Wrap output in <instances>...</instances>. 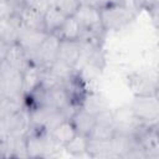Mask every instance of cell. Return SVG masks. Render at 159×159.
Wrapping results in <instances>:
<instances>
[{
	"label": "cell",
	"instance_id": "obj_9",
	"mask_svg": "<svg viewBox=\"0 0 159 159\" xmlns=\"http://www.w3.org/2000/svg\"><path fill=\"white\" fill-rule=\"evenodd\" d=\"M42 72L43 68L32 62L22 71V91L25 97L35 92L41 86Z\"/></svg>",
	"mask_w": 159,
	"mask_h": 159
},
{
	"label": "cell",
	"instance_id": "obj_13",
	"mask_svg": "<svg viewBox=\"0 0 159 159\" xmlns=\"http://www.w3.org/2000/svg\"><path fill=\"white\" fill-rule=\"evenodd\" d=\"M51 134V137L55 139V142L57 144H60L61 147L65 148V145L67 143H70L76 135H77V130L73 125V123L71 122V119H65L61 123H58L51 132H48Z\"/></svg>",
	"mask_w": 159,
	"mask_h": 159
},
{
	"label": "cell",
	"instance_id": "obj_17",
	"mask_svg": "<svg viewBox=\"0 0 159 159\" xmlns=\"http://www.w3.org/2000/svg\"><path fill=\"white\" fill-rule=\"evenodd\" d=\"M87 152L91 158H116L112 152L111 140L89 139Z\"/></svg>",
	"mask_w": 159,
	"mask_h": 159
},
{
	"label": "cell",
	"instance_id": "obj_23",
	"mask_svg": "<svg viewBox=\"0 0 159 159\" xmlns=\"http://www.w3.org/2000/svg\"><path fill=\"white\" fill-rule=\"evenodd\" d=\"M158 75H159V70H158Z\"/></svg>",
	"mask_w": 159,
	"mask_h": 159
},
{
	"label": "cell",
	"instance_id": "obj_6",
	"mask_svg": "<svg viewBox=\"0 0 159 159\" xmlns=\"http://www.w3.org/2000/svg\"><path fill=\"white\" fill-rule=\"evenodd\" d=\"M47 35H48V32H46V31L29 30V29H25L21 26L17 43L25 50V52L27 53V57H29L30 53H32L34 51H36L40 47V45L43 42V40L46 39Z\"/></svg>",
	"mask_w": 159,
	"mask_h": 159
},
{
	"label": "cell",
	"instance_id": "obj_3",
	"mask_svg": "<svg viewBox=\"0 0 159 159\" xmlns=\"http://www.w3.org/2000/svg\"><path fill=\"white\" fill-rule=\"evenodd\" d=\"M0 98L22 99V71L1 62L0 70Z\"/></svg>",
	"mask_w": 159,
	"mask_h": 159
},
{
	"label": "cell",
	"instance_id": "obj_21",
	"mask_svg": "<svg viewBox=\"0 0 159 159\" xmlns=\"http://www.w3.org/2000/svg\"><path fill=\"white\" fill-rule=\"evenodd\" d=\"M154 125H155V129H157V130H158V133H159V122H158L157 124H154Z\"/></svg>",
	"mask_w": 159,
	"mask_h": 159
},
{
	"label": "cell",
	"instance_id": "obj_20",
	"mask_svg": "<svg viewBox=\"0 0 159 159\" xmlns=\"http://www.w3.org/2000/svg\"><path fill=\"white\" fill-rule=\"evenodd\" d=\"M149 14H150V17H152V21L153 24L155 25L157 29H159V4L154 5L152 9L148 10Z\"/></svg>",
	"mask_w": 159,
	"mask_h": 159
},
{
	"label": "cell",
	"instance_id": "obj_18",
	"mask_svg": "<svg viewBox=\"0 0 159 159\" xmlns=\"http://www.w3.org/2000/svg\"><path fill=\"white\" fill-rule=\"evenodd\" d=\"M81 108L88 111L89 113H93L94 116L98 114L101 111H103L106 107L102 97L99 94H96V93H87L84 96V98L82 99L81 102Z\"/></svg>",
	"mask_w": 159,
	"mask_h": 159
},
{
	"label": "cell",
	"instance_id": "obj_7",
	"mask_svg": "<svg viewBox=\"0 0 159 159\" xmlns=\"http://www.w3.org/2000/svg\"><path fill=\"white\" fill-rule=\"evenodd\" d=\"M21 30L19 15L7 19H0V42L6 45L16 43Z\"/></svg>",
	"mask_w": 159,
	"mask_h": 159
},
{
	"label": "cell",
	"instance_id": "obj_5",
	"mask_svg": "<svg viewBox=\"0 0 159 159\" xmlns=\"http://www.w3.org/2000/svg\"><path fill=\"white\" fill-rule=\"evenodd\" d=\"M0 48H1L0 50L1 51V55H0L1 62H5L14 68L24 71L31 63L27 57V53L17 42L12 43V45H6V43L0 42Z\"/></svg>",
	"mask_w": 159,
	"mask_h": 159
},
{
	"label": "cell",
	"instance_id": "obj_22",
	"mask_svg": "<svg viewBox=\"0 0 159 159\" xmlns=\"http://www.w3.org/2000/svg\"><path fill=\"white\" fill-rule=\"evenodd\" d=\"M14 1H22V0H14Z\"/></svg>",
	"mask_w": 159,
	"mask_h": 159
},
{
	"label": "cell",
	"instance_id": "obj_12",
	"mask_svg": "<svg viewBox=\"0 0 159 159\" xmlns=\"http://www.w3.org/2000/svg\"><path fill=\"white\" fill-rule=\"evenodd\" d=\"M70 15H67L63 10H61L56 5H50L45 11H43V21H45V30L48 34H56L66 19Z\"/></svg>",
	"mask_w": 159,
	"mask_h": 159
},
{
	"label": "cell",
	"instance_id": "obj_15",
	"mask_svg": "<svg viewBox=\"0 0 159 159\" xmlns=\"http://www.w3.org/2000/svg\"><path fill=\"white\" fill-rule=\"evenodd\" d=\"M47 70L63 83H66L67 81H70L71 78H73L78 73V71L73 66H71L70 63H67V62H65V61H62L60 58L55 60L47 67Z\"/></svg>",
	"mask_w": 159,
	"mask_h": 159
},
{
	"label": "cell",
	"instance_id": "obj_2",
	"mask_svg": "<svg viewBox=\"0 0 159 159\" xmlns=\"http://www.w3.org/2000/svg\"><path fill=\"white\" fill-rule=\"evenodd\" d=\"M130 108L135 118L149 125L159 122V93H139L135 94Z\"/></svg>",
	"mask_w": 159,
	"mask_h": 159
},
{
	"label": "cell",
	"instance_id": "obj_14",
	"mask_svg": "<svg viewBox=\"0 0 159 159\" xmlns=\"http://www.w3.org/2000/svg\"><path fill=\"white\" fill-rule=\"evenodd\" d=\"M82 32H83L82 27L78 20L76 19V16L70 15L63 22V25L61 26V29L56 32V35L61 40H81Z\"/></svg>",
	"mask_w": 159,
	"mask_h": 159
},
{
	"label": "cell",
	"instance_id": "obj_4",
	"mask_svg": "<svg viewBox=\"0 0 159 159\" xmlns=\"http://www.w3.org/2000/svg\"><path fill=\"white\" fill-rule=\"evenodd\" d=\"M61 39L56 34H48L40 47L29 55V60L32 63L39 65L42 68H47L58 57Z\"/></svg>",
	"mask_w": 159,
	"mask_h": 159
},
{
	"label": "cell",
	"instance_id": "obj_1",
	"mask_svg": "<svg viewBox=\"0 0 159 159\" xmlns=\"http://www.w3.org/2000/svg\"><path fill=\"white\" fill-rule=\"evenodd\" d=\"M103 27L107 31H119L135 19V10L127 4H109L101 7Z\"/></svg>",
	"mask_w": 159,
	"mask_h": 159
},
{
	"label": "cell",
	"instance_id": "obj_11",
	"mask_svg": "<svg viewBox=\"0 0 159 159\" xmlns=\"http://www.w3.org/2000/svg\"><path fill=\"white\" fill-rule=\"evenodd\" d=\"M70 119L73 123L77 133L87 135V137L89 135L91 130L93 129V127L96 124V116L81 107L76 108V111L73 112V114L71 116Z\"/></svg>",
	"mask_w": 159,
	"mask_h": 159
},
{
	"label": "cell",
	"instance_id": "obj_16",
	"mask_svg": "<svg viewBox=\"0 0 159 159\" xmlns=\"http://www.w3.org/2000/svg\"><path fill=\"white\" fill-rule=\"evenodd\" d=\"M88 142H89V138L87 135H83V134H78L70 142L65 145V152L68 153L71 157H75V158H80V157H89L88 152H87V148H88Z\"/></svg>",
	"mask_w": 159,
	"mask_h": 159
},
{
	"label": "cell",
	"instance_id": "obj_8",
	"mask_svg": "<svg viewBox=\"0 0 159 159\" xmlns=\"http://www.w3.org/2000/svg\"><path fill=\"white\" fill-rule=\"evenodd\" d=\"M81 51H82L81 40H61L57 58L70 63L76 68L81 58Z\"/></svg>",
	"mask_w": 159,
	"mask_h": 159
},
{
	"label": "cell",
	"instance_id": "obj_10",
	"mask_svg": "<svg viewBox=\"0 0 159 159\" xmlns=\"http://www.w3.org/2000/svg\"><path fill=\"white\" fill-rule=\"evenodd\" d=\"M21 26L29 30H37V31H46L45 30V21H43V12L24 5L21 11L19 12ZM47 32V31H46Z\"/></svg>",
	"mask_w": 159,
	"mask_h": 159
},
{
	"label": "cell",
	"instance_id": "obj_19",
	"mask_svg": "<svg viewBox=\"0 0 159 159\" xmlns=\"http://www.w3.org/2000/svg\"><path fill=\"white\" fill-rule=\"evenodd\" d=\"M24 5L26 6H30V7H34V9H37L40 11H45L50 5V0H22Z\"/></svg>",
	"mask_w": 159,
	"mask_h": 159
}]
</instances>
